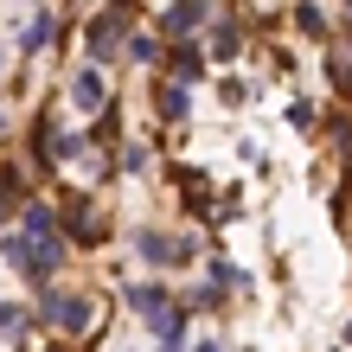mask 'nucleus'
Instances as JSON below:
<instances>
[{
    "mask_svg": "<svg viewBox=\"0 0 352 352\" xmlns=\"http://www.w3.org/2000/svg\"><path fill=\"white\" fill-rule=\"evenodd\" d=\"M167 65H173V84H186V90H192V77H205V45L179 38V45L167 52Z\"/></svg>",
    "mask_w": 352,
    "mask_h": 352,
    "instance_id": "6e6552de",
    "label": "nucleus"
},
{
    "mask_svg": "<svg viewBox=\"0 0 352 352\" xmlns=\"http://www.w3.org/2000/svg\"><path fill=\"white\" fill-rule=\"evenodd\" d=\"M129 307H135V314L154 327V320L173 307V288H167V282H135V288H129Z\"/></svg>",
    "mask_w": 352,
    "mask_h": 352,
    "instance_id": "423d86ee",
    "label": "nucleus"
},
{
    "mask_svg": "<svg viewBox=\"0 0 352 352\" xmlns=\"http://www.w3.org/2000/svg\"><path fill=\"white\" fill-rule=\"evenodd\" d=\"M122 38H129V7L116 0V7H102V13L90 19V32H84V45H90V65H96V71H102V65H109V58L122 52Z\"/></svg>",
    "mask_w": 352,
    "mask_h": 352,
    "instance_id": "f257e3e1",
    "label": "nucleus"
},
{
    "mask_svg": "<svg viewBox=\"0 0 352 352\" xmlns=\"http://www.w3.org/2000/svg\"><path fill=\"white\" fill-rule=\"evenodd\" d=\"M186 263H199V243L192 237H173V269H186Z\"/></svg>",
    "mask_w": 352,
    "mask_h": 352,
    "instance_id": "aec40b11",
    "label": "nucleus"
},
{
    "mask_svg": "<svg viewBox=\"0 0 352 352\" xmlns=\"http://www.w3.org/2000/svg\"><path fill=\"white\" fill-rule=\"evenodd\" d=\"M218 96H224V102H231V109H237V102L250 96V84H237V77H231V84H218Z\"/></svg>",
    "mask_w": 352,
    "mask_h": 352,
    "instance_id": "4be33fe9",
    "label": "nucleus"
},
{
    "mask_svg": "<svg viewBox=\"0 0 352 352\" xmlns=\"http://www.w3.org/2000/svg\"><path fill=\"white\" fill-rule=\"evenodd\" d=\"M192 26H205V0H173V7H167V19H160V45H167V38L179 45V38L192 32Z\"/></svg>",
    "mask_w": 352,
    "mask_h": 352,
    "instance_id": "39448f33",
    "label": "nucleus"
},
{
    "mask_svg": "<svg viewBox=\"0 0 352 352\" xmlns=\"http://www.w3.org/2000/svg\"><path fill=\"white\" fill-rule=\"evenodd\" d=\"M205 58H212V65H237V58H243V32H237V26H218Z\"/></svg>",
    "mask_w": 352,
    "mask_h": 352,
    "instance_id": "ddd939ff",
    "label": "nucleus"
},
{
    "mask_svg": "<svg viewBox=\"0 0 352 352\" xmlns=\"http://www.w3.org/2000/svg\"><path fill=\"white\" fill-rule=\"evenodd\" d=\"M333 84H352V52H346V45L333 52Z\"/></svg>",
    "mask_w": 352,
    "mask_h": 352,
    "instance_id": "412c9836",
    "label": "nucleus"
},
{
    "mask_svg": "<svg viewBox=\"0 0 352 352\" xmlns=\"http://www.w3.org/2000/svg\"><path fill=\"white\" fill-rule=\"evenodd\" d=\"M77 154H84V135H71V129H58L52 116L38 122V160H77Z\"/></svg>",
    "mask_w": 352,
    "mask_h": 352,
    "instance_id": "20e7f679",
    "label": "nucleus"
},
{
    "mask_svg": "<svg viewBox=\"0 0 352 352\" xmlns=\"http://www.w3.org/2000/svg\"><path fill=\"white\" fill-rule=\"evenodd\" d=\"M160 52H167V45H160L154 32H129V58H135V65H154Z\"/></svg>",
    "mask_w": 352,
    "mask_h": 352,
    "instance_id": "2eb2a0df",
    "label": "nucleus"
},
{
    "mask_svg": "<svg viewBox=\"0 0 352 352\" xmlns=\"http://www.w3.org/2000/svg\"><path fill=\"white\" fill-rule=\"evenodd\" d=\"M19 45H26L32 58L52 52V45H58V13H32V26H26V38H19Z\"/></svg>",
    "mask_w": 352,
    "mask_h": 352,
    "instance_id": "9b49d317",
    "label": "nucleus"
},
{
    "mask_svg": "<svg viewBox=\"0 0 352 352\" xmlns=\"http://www.w3.org/2000/svg\"><path fill=\"white\" fill-rule=\"evenodd\" d=\"M0 65H7V58H0Z\"/></svg>",
    "mask_w": 352,
    "mask_h": 352,
    "instance_id": "b1692460",
    "label": "nucleus"
},
{
    "mask_svg": "<svg viewBox=\"0 0 352 352\" xmlns=\"http://www.w3.org/2000/svg\"><path fill=\"white\" fill-rule=\"evenodd\" d=\"M186 109H192L186 84H160V90H154V116H160V122H186Z\"/></svg>",
    "mask_w": 352,
    "mask_h": 352,
    "instance_id": "9d476101",
    "label": "nucleus"
},
{
    "mask_svg": "<svg viewBox=\"0 0 352 352\" xmlns=\"http://www.w3.org/2000/svg\"><path fill=\"white\" fill-rule=\"evenodd\" d=\"M71 237H77V243H96V237H102V224H96V212H90V199H71Z\"/></svg>",
    "mask_w": 352,
    "mask_h": 352,
    "instance_id": "4468645a",
    "label": "nucleus"
},
{
    "mask_svg": "<svg viewBox=\"0 0 352 352\" xmlns=\"http://www.w3.org/2000/svg\"><path fill=\"white\" fill-rule=\"evenodd\" d=\"M52 231H58L52 205H38V199H32V205H26V237H52Z\"/></svg>",
    "mask_w": 352,
    "mask_h": 352,
    "instance_id": "dca6fc26",
    "label": "nucleus"
},
{
    "mask_svg": "<svg viewBox=\"0 0 352 352\" xmlns=\"http://www.w3.org/2000/svg\"><path fill=\"white\" fill-rule=\"evenodd\" d=\"M295 26H301L307 38H320V32H327V13H320V7H307V0H301V7H295Z\"/></svg>",
    "mask_w": 352,
    "mask_h": 352,
    "instance_id": "f3484780",
    "label": "nucleus"
},
{
    "mask_svg": "<svg viewBox=\"0 0 352 352\" xmlns=\"http://www.w3.org/2000/svg\"><path fill=\"white\" fill-rule=\"evenodd\" d=\"M154 352H186V307H167L154 320Z\"/></svg>",
    "mask_w": 352,
    "mask_h": 352,
    "instance_id": "1a4fd4ad",
    "label": "nucleus"
},
{
    "mask_svg": "<svg viewBox=\"0 0 352 352\" xmlns=\"http://www.w3.org/2000/svg\"><path fill=\"white\" fill-rule=\"evenodd\" d=\"M58 263H65V237H32L26 243V263H19V276H26V282H52L58 276Z\"/></svg>",
    "mask_w": 352,
    "mask_h": 352,
    "instance_id": "7ed1b4c3",
    "label": "nucleus"
},
{
    "mask_svg": "<svg viewBox=\"0 0 352 352\" xmlns=\"http://www.w3.org/2000/svg\"><path fill=\"white\" fill-rule=\"evenodd\" d=\"M122 167H129V173H148V141H129V154H122Z\"/></svg>",
    "mask_w": 352,
    "mask_h": 352,
    "instance_id": "6ab92c4d",
    "label": "nucleus"
},
{
    "mask_svg": "<svg viewBox=\"0 0 352 352\" xmlns=\"http://www.w3.org/2000/svg\"><path fill=\"white\" fill-rule=\"evenodd\" d=\"M346 7H352V0H346Z\"/></svg>",
    "mask_w": 352,
    "mask_h": 352,
    "instance_id": "393cba45",
    "label": "nucleus"
},
{
    "mask_svg": "<svg viewBox=\"0 0 352 352\" xmlns=\"http://www.w3.org/2000/svg\"><path fill=\"white\" fill-rule=\"evenodd\" d=\"M186 352H224V340H192Z\"/></svg>",
    "mask_w": 352,
    "mask_h": 352,
    "instance_id": "5701e85b",
    "label": "nucleus"
},
{
    "mask_svg": "<svg viewBox=\"0 0 352 352\" xmlns=\"http://www.w3.org/2000/svg\"><path fill=\"white\" fill-rule=\"evenodd\" d=\"M26 243H32L26 231H7V237H0V256H7V263L19 269V263H26Z\"/></svg>",
    "mask_w": 352,
    "mask_h": 352,
    "instance_id": "a211bd4d",
    "label": "nucleus"
},
{
    "mask_svg": "<svg viewBox=\"0 0 352 352\" xmlns=\"http://www.w3.org/2000/svg\"><path fill=\"white\" fill-rule=\"evenodd\" d=\"M135 256L148 263V269H167V263H173V237H160V231H141V237H135Z\"/></svg>",
    "mask_w": 352,
    "mask_h": 352,
    "instance_id": "f8f14e48",
    "label": "nucleus"
},
{
    "mask_svg": "<svg viewBox=\"0 0 352 352\" xmlns=\"http://www.w3.org/2000/svg\"><path fill=\"white\" fill-rule=\"evenodd\" d=\"M71 102H77V109H109V84H102L96 65H84L71 77Z\"/></svg>",
    "mask_w": 352,
    "mask_h": 352,
    "instance_id": "0eeeda50",
    "label": "nucleus"
},
{
    "mask_svg": "<svg viewBox=\"0 0 352 352\" xmlns=\"http://www.w3.org/2000/svg\"><path fill=\"white\" fill-rule=\"evenodd\" d=\"M38 314H45L58 333H84V327L96 320V301H90V295H77V288H52V295L38 301Z\"/></svg>",
    "mask_w": 352,
    "mask_h": 352,
    "instance_id": "f03ea898",
    "label": "nucleus"
}]
</instances>
